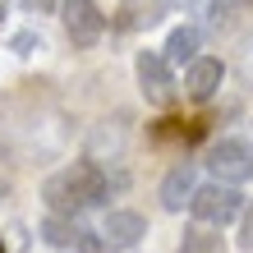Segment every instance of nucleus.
<instances>
[{"label":"nucleus","instance_id":"f257e3e1","mask_svg":"<svg viewBox=\"0 0 253 253\" xmlns=\"http://www.w3.org/2000/svg\"><path fill=\"white\" fill-rule=\"evenodd\" d=\"M42 198H46L51 212H65V216H79L87 207H101L106 203V170L92 166V161H74V166L55 170L46 184H42Z\"/></svg>","mask_w":253,"mask_h":253},{"label":"nucleus","instance_id":"f03ea898","mask_svg":"<svg viewBox=\"0 0 253 253\" xmlns=\"http://www.w3.org/2000/svg\"><path fill=\"white\" fill-rule=\"evenodd\" d=\"M189 212H193V221H203V226H226V221H235L244 212V193H240V184H207V189H193V198H189Z\"/></svg>","mask_w":253,"mask_h":253},{"label":"nucleus","instance_id":"7ed1b4c3","mask_svg":"<svg viewBox=\"0 0 253 253\" xmlns=\"http://www.w3.org/2000/svg\"><path fill=\"white\" fill-rule=\"evenodd\" d=\"M207 170H212L221 184H249L253 180V147L244 138L212 143V152H207Z\"/></svg>","mask_w":253,"mask_h":253},{"label":"nucleus","instance_id":"20e7f679","mask_svg":"<svg viewBox=\"0 0 253 253\" xmlns=\"http://www.w3.org/2000/svg\"><path fill=\"white\" fill-rule=\"evenodd\" d=\"M133 74H138V92H143L147 106H166L175 97V74H170V60L161 51H138Z\"/></svg>","mask_w":253,"mask_h":253},{"label":"nucleus","instance_id":"39448f33","mask_svg":"<svg viewBox=\"0 0 253 253\" xmlns=\"http://www.w3.org/2000/svg\"><path fill=\"white\" fill-rule=\"evenodd\" d=\"M65 33H69V42L74 46H97L101 37H106V14H101V5L97 0H65Z\"/></svg>","mask_w":253,"mask_h":253},{"label":"nucleus","instance_id":"423d86ee","mask_svg":"<svg viewBox=\"0 0 253 253\" xmlns=\"http://www.w3.org/2000/svg\"><path fill=\"white\" fill-rule=\"evenodd\" d=\"M147 235V221L138 212H129V207H115V212H106V221H101V249L120 253V249H133Z\"/></svg>","mask_w":253,"mask_h":253},{"label":"nucleus","instance_id":"0eeeda50","mask_svg":"<svg viewBox=\"0 0 253 253\" xmlns=\"http://www.w3.org/2000/svg\"><path fill=\"white\" fill-rule=\"evenodd\" d=\"M92 230H83L74 216H65V212H51L46 221H42V240H46L51 249H83V253H97L101 249V240H87Z\"/></svg>","mask_w":253,"mask_h":253},{"label":"nucleus","instance_id":"6e6552de","mask_svg":"<svg viewBox=\"0 0 253 253\" xmlns=\"http://www.w3.org/2000/svg\"><path fill=\"white\" fill-rule=\"evenodd\" d=\"M221 79H226V65H221L216 55H193V60L184 65V92H189V101L216 97Z\"/></svg>","mask_w":253,"mask_h":253},{"label":"nucleus","instance_id":"1a4fd4ad","mask_svg":"<svg viewBox=\"0 0 253 253\" xmlns=\"http://www.w3.org/2000/svg\"><path fill=\"white\" fill-rule=\"evenodd\" d=\"M193 166H175L166 180H161V207L166 212H184V203L193 198Z\"/></svg>","mask_w":253,"mask_h":253},{"label":"nucleus","instance_id":"9d476101","mask_svg":"<svg viewBox=\"0 0 253 253\" xmlns=\"http://www.w3.org/2000/svg\"><path fill=\"white\" fill-rule=\"evenodd\" d=\"M180 253H226V240L216 235V226H203V221H193L180 240Z\"/></svg>","mask_w":253,"mask_h":253},{"label":"nucleus","instance_id":"9b49d317","mask_svg":"<svg viewBox=\"0 0 253 253\" xmlns=\"http://www.w3.org/2000/svg\"><path fill=\"white\" fill-rule=\"evenodd\" d=\"M198 42H203V37H198V28H189V23H184V28H175V33L166 37V51H161V55H166L170 65H189L193 55H198Z\"/></svg>","mask_w":253,"mask_h":253},{"label":"nucleus","instance_id":"f8f14e48","mask_svg":"<svg viewBox=\"0 0 253 253\" xmlns=\"http://www.w3.org/2000/svg\"><path fill=\"white\" fill-rule=\"evenodd\" d=\"M28 9H37V14H60L65 9V0H23Z\"/></svg>","mask_w":253,"mask_h":253},{"label":"nucleus","instance_id":"ddd939ff","mask_svg":"<svg viewBox=\"0 0 253 253\" xmlns=\"http://www.w3.org/2000/svg\"><path fill=\"white\" fill-rule=\"evenodd\" d=\"M240 244L253 253V207H249V212H244V230H240Z\"/></svg>","mask_w":253,"mask_h":253},{"label":"nucleus","instance_id":"4468645a","mask_svg":"<svg viewBox=\"0 0 253 253\" xmlns=\"http://www.w3.org/2000/svg\"><path fill=\"white\" fill-rule=\"evenodd\" d=\"M33 46H37V37H33V33H19V37H14V51H19V55H28Z\"/></svg>","mask_w":253,"mask_h":253},{"label":"nucleus","instance_id":"2eb2a0df","mask_svg":"<svg viewBox=\"0 0 253 253\" xmlns=\"http://www.w3.org/2000/svg\"><path fill=\"white\" fill-rule=\"evenodd\" d=\"M240 5H249V9H253V0H240Z\"/></svg>","mask_w":253,"mask_h":253},{"label":"nucleus","instance_id":"dca6fc26","mask_svg":"<svg viewBox=\"0 0 253 253\" xmlns=\"http://www.w3.org/2000/svg\"><path fill=\"white\" fill-rule=\"evenodd\" d=\"M0 253H5V244H0Z\"/></svg>","mask_w":253,"mask_h":253}]
</instances>
